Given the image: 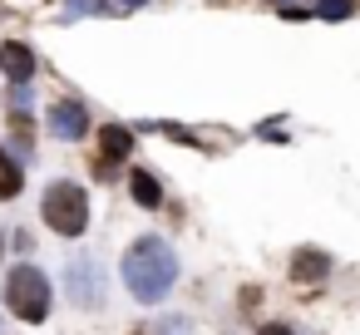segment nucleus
Segmentation results:
<instances>
[{"instance_id": "1a4fd4ad", "label": "nucleus", "mask_w": 360, "mask_h": 335, "mask_svg": "<svg viewBox=\"0 0 360 335\" xmlns=\"http://www.w3.org/2000/svg\"><path fill=\"white\" fill-rule=\"evenodd\" d=\"M134 197H139V207H158L163 202V188H158V178L153 173H143V168H134Z\"/></svg>"}, {"instance_id": "7ed1b4c3", "label": "nucleus", "mask_w": 360, "mask_h": 335, "mask_svg": "<svg viewBox=\"0 0 360 335\" xmlns=\"http://www.w3.org/2000/svg\"><path fill=\"white\" fill-rule=\"evenodd\" d=\"M6 301H11V310H15L20 320L40 325V320L50 315V281H45V271L15 266V271L6 276Z\"/></svg>"}, {"instance_id": "f03ea898", "label": "nucleus", "mask_w": 360, "mask_h": 335, "mask_svg": "<svg viewBox=\"0 0 360 335\" xmlns=\"http://www.w3.org/2000/svg\"><path fill=\"white\" fill-rule=\"evenodd\" d=\"M40 212H45V222H50L55 232L79 237V232L89 227V192H84L79 183H50Z\"/></svg>"}, {"instance_id": "f257e3e1", "label": "nucleus", "mask_w": 360, "mask_h": 335, "mask_svg": "<svg viewBox=\"0 0 360 335\" xmlns=\"http://www.w3.org/2000/svg\"><path fill=\"white\" fill-rule=\"evenodd\" d=\"M124 281H129V296L143 301V306H158L173 281H178V256L163 237H139L129 251H124Z\"/></svg>"}, {"instance_id": "20e7f679", "label": "nucleus", "mask_w": 360, "mask_h": 335, "mask_svg": "<svg viewBox=\"0 0 360 335\" xmlns=\"http://www.w3.org/2000/svg\"><path fill=\"white\" fill-rule=\"evenodd\" d=\"M70 301L75 306H104V266L99 256H75L70 261Z\"/></svg>"}, {"instance_id": "39448f33", "label": "nucleus", "mask_w": 360, "mask_h": 335, "mask_svg": "<svg viewBox=\"0 0 360 335\" xmlns=\"http://www.w3.org/2000/svg\"><path fill=\"white\" fill-rule=\"evenodd\" d=\"M129 129H119V124H104L99 129V168L104 173H114V163H124L129 158Z\"/></svg>"}, {"instance_id": "9b49d317", "label": "nucleus", "mask_w": 360, "mask_h": 335, "mask_svg": "<svg viewBox=\"0 0 360 335\" xmlns=\"http://www.w3.org/2000/svg\"><path fill=\"white\" fill-rule=\"evenodd\" d=\"M153 330H158V335H193V325H188V315H168V320H158Z\"/></svg>"}, {"instance_id": "4468645a", "label": "nucleus", "mask_w": 360, "mask_h": 335, "mask_svg": "<svg viewBox=\"0 0 360 335\" xmlns=\"http://www.w3.org/2000/svg\"><path fill=\"white\" fill-rule=\"evenodd\" d=\"M134 335H158V330H153V325H143V330H134Z\"/></svg>"}, {"instance_id": "f8f14e48", "label": "nucleus", "mask_w": 360, "mask_h": 335, "mask_svg": "<svg viewBox=\"0 0 360 335\" xmlns=\"http://www.w3.org/2000/svg\"><path fill=\"white\" fill-rule=\"evenodd\" d=\"M316 15H330V20H345V15H350V0H321V6H316Z\"/></svg>"}, {"instance_id": "423d86ee", "label": "nucleus", "mask_w": 360, "mask_h": 335, "mask_svg": "<svg viewBox=\"0 0 360 335\" xmlns=\"http://www.w3.org/2000/svg\"><path fill=\"white\" fill-rule=\"evenodd\" d=\"M84 129H89V114L79 104H55L50 109V133L55 138H84Z\"/></svg>"}, {"instance_id": "ddd939ff", "label": "nucleus", "mask_w": 360, "mask_h": 335, "mask_svg": "<svg viewBox=\"0 0 360 335\" xmlns=\"http://www.w3.org/2000/svg\"><path fill=\"white\" fill-rule=\"evenodd\" d=\"M262 335H291L286 325H262Z\"/></svg>"}, {"instance_id": "9d476101", "label": "nucleus", "mask_w": 360, "mask_h": 335, "mask_svg": "<svg viewBox=\"0 0 360 335\" xmlns=\"http://www.w3.org/2000/svg\"><path fill=\"white\" fill-rule=\"evenodd\" d=\"M20 183H25L20 163H15L11 153H0V197H15V192H20Z\"/></svg>"}, {"instance_id": "0eeeda50", "label": "nucleus", "mask_w": 360, "mask_h": 335, "mask_svg": "<svg viewBox=\"0 0 360 335\" xmlns=\"http://www.w3.org/2000/svg\"><path fill=\"white\" fill-rule=\"evenodd\" d=\"M0 70H6L11 84H25V79L35 74V55H30L25 45H6V50H0Z\"/></svg>"}, {"instance_id": "6e6552de", "label": "nucleus", "mask_w": 360, "mask_h": 335, "mask_svg": "<svg viewBox=\"0 0 360 335\" xmlns=\"http://www.w3.org/2000/svg\"><path fill=\"white\" fill-rule=\"evenodd\" d=\"M326 276H330L326 251H296L291 256V281H326Z\"/></svg>"}]
</instances>
